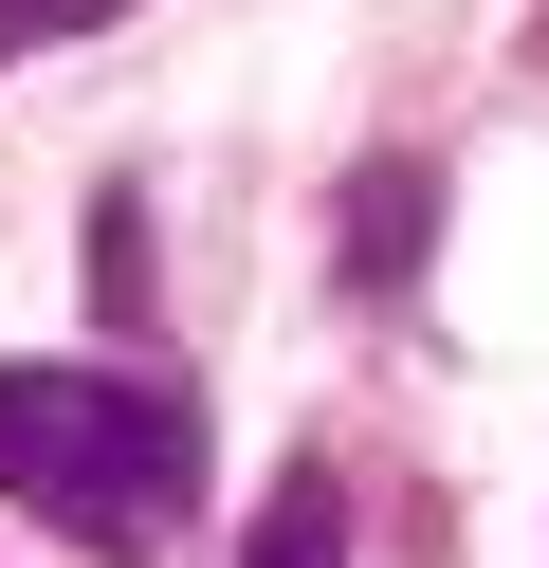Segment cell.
<instances>
[{
	"label": "cell",
	"instance_id": "1",
	"mask_svg": "<svg viewBox=\"0 0 549 568\" xmlns=\"http://www.w3.org/2000/svg\"><path fill=\"white\" fill-rule=\"evenodd\" d=\"M0 495L129 568L202 514V404L146 367H0Z\"/></svg>",
	"mask_w": 549,
	"mask_h": 568
},
{
	"label": "cell",
	"instance_id": "2",
	"mask_svg": "<svg viewBox=\"0 0 549 568\" xmlns=\"http://www.w3.org/2000/svg\"><path fill=\"white\" fill-rule=\"evenodd\" d=\"M421 239H439V165L385 148V165L348 184V221H329V257H348V294H403V275H421Z\"/></svg>",
	"mask_w": 549,
	"mask_h": 568
},
{
	"label": "cell",
	"instance_id": "3",
	"mask_svg": "<svg viewBox=\"0 0 549 568\" xmlns=\"http://www.w3.org/2000/svg\"><path fill=\"white\" fill-rule=\"evenodd\" d=\"M238 568H348V495H329V458H312V477H275V514H256Z\"/></svg>",
	"mask_w": 549,
	"mask_h": 568
},
{
	"label": "cell",
	"instance_id": "4",
	"mask_svg": "<svg viewBox=\"0 0 549 568\" xmlns=\"http://www.w3.org/2000/svg\"><path fill=\"white\" fill-rule=\"evenodd\" d=\"M92 294H110V312H146V202H129V184L92 202Z\"/></svg>",
	"mask_w": 549,
	"mask_h": 568
},
{
	"label": "cell",
	"instance_id": "5",
	"mask_svg": "<svg viewBox=\"0 0 549 568\" xmlns=\"http://www.w3.org/2000/svg\"><path fill=\"white\" fill-rule=\"evenodd\" d=\"M110 19H129V0H0V74L55 55V38H110Z\"/></svg>",
	"mask_w": 549,
	"mask_h": 568
}]
</instances>
